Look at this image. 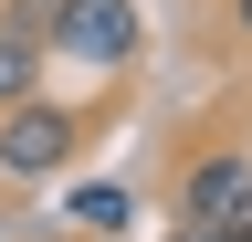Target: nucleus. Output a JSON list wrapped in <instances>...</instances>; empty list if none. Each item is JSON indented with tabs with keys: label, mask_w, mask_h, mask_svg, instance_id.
<instances>
[{
	"label": "nucleus",
	"mask_w": 252,
	"mask_h": 242,
	"mask_svg": "<svg viewBox=\"0 0 252 242\" xmlns=\"http://www.w3.org/2000/svg\"><path fill=\"white\" fill-rule=\"evenodd\" d=\"M137 42H147L137 0H63L53 32H42V53H63V64H84V74H126Z\"/></svg>",
	"instance_id": "f257e3e1"
},
{
	"label": "nucleus",
	"mask_w": 252,
	"mask_h": 242,
	"mask_svg": "<svg viewBox=\"0 0 252 242\" xmlns=\"http://www.w3.org/2000/svg\"><path fill=\"white\" fill-rule=\"evenodd\" d=\"M74 147H84V116L63 105V95H21V105H0V169H11V179L74 169Z\"/></svg>",
	"instance_id": "f03ea898"
},
{
	"label": "nucleus",
	"mask_w": 252,
	"mask_h": 242,
	"mask_svg": "<svg viewBox=\"0 0 252 242\" xmlns=\"http://www.w3.org/2000/svg\"><path fill=\"white\" fill-rule=\"evenodd\" d=\"M63 221H84V242H116L126 221H137V200H126V190H116V179H84V190H74V200H63Z\"/></svg>",
	"instance_id": "39448f33"
},
{
	"label": "nucleus",
	"mask_w": 252,
	"mask_h": 242,
	"mask_svg": "<svg viewBox=\"0 0 252 242\" xmlns=\"http://www.w3.org/2000/svg\"><path fill=\"white\" fill-rule=\"evenodd\" d=\"M179 221H200V232H242L252 221V147H210V158L179 169Z\"/></svg>",
	"instance_id": "7ed1b4c3"
},
{
	"label": "nucleus",
	"mask_w": 252,
	"mask_h": 242,
	"mask_svg": "<svg viewBox=\"0 0 252 242\" xmlns=\"http://www.w3.org/2000/svg\"><path fill=\"white\" fill-rule=\"evenodd\" d=\"M0 11H11L21 32H53V11H63V0H0Z\"/></svg>",
	"instance_id": "423d86ee"
},
{
	"label": "nucleus",
	"mask_w": 252,
	"mask_h": 242,
	"mask_svg": "<svg viewBox=\"0 0 252 242\" xmlns=\"http://www.w3.org/2000/svg\"><path fill=\"white\" fill-rule=\"evenodd\" d=\"M179 242H231V232H200V221H179Z\"/></svg>",
	"instance_id": "6e6552de"
},
{
	"label": "nucleus",
	"mask_w": 252,
	"mask_h": 242,
	"mask_svg": "<svg viewBox=\"0 0 252 242\" xmlns=\"http://www.w3.org/2000/svg\"><path fill=\"white\" fill-rule=\"evenodd\" d=\"M42 95V32H21L11 11H0V105Z\"/></svg>",
	"instance_id": "20e7f679"
},
{
	"label": "nucleus",
	"mask_w": 252,
	"mask_h": 242,
	"mask_svg": "<svg viewBox=\"0 0 252 242\" xmlns=\"http://www.w3.org/2000/svg\"><path fill=\"white\" fill-rule=\"evenodd\" d=\"M116 242H126V232H116Z\"/></svg>",
	"instance_id": "9d476101"
},
{
	"label": "nucleus",
	"mask_w": 252,
	"mask_h": 242,
	"mask_svg": "<svg viewBox=\"0 0 252 242\" xmlns=\"http://www.w3.org/2000/svg\"><path fill=\"white\" fill-rule=\"evenodd\" d=\"M231 32H242V42H252V0H231Z\"/></svg>",
	"instance_id": "0eeeda50"
},
{
	"label": "nucleus",
	"mask_w": 252,
	"mask_h": 242,
	"mask_svg": "<svg viewBox=\"0 0 252 242\" xmlns=\"http://www.w3.org/2000/svg\"><path fill=\"white\" fill-rule=\"evenodd\" d=\"M231 242H252V221H242V232H231Z\"/></svg>",
	"instance_id": "1a4fd4ad"
}]
</instances>
